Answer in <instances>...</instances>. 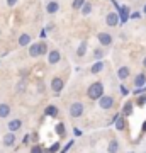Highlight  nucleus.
Returning <instances> with one entry per match:
<instances>
[{
	"mask_svg": "<svg viewBox=\"0 0 146 153\" xmlns=\"http://www.w3.org/2000/svg\"><path fill=\"white\" fill-rule=\"evenodd\" d=\"M87 95H88V99H100L104 95V85L102 82H95L92 83L90 87H88V90H87Z\"/></svg>",
	"mask_w": 146,
	"mask_h": 153,
	"instance_id": "f257e3e1",
	"label": "nucleus"
},
{
	"mask_svg": "<svg viewBox=\"0 0 146 153\" xmlns=\"http://www.w3.org/2000/svg\"><path fill=\"white\" fill-rule=\"evenodd\" d=\"M83 114V104L82 102H73L70 105V116L71 117H80Z\"/></svg>",
	"mask_w": 146,
	"mask_h": 153,
	"instance_id": "f03ea898",
	"label": "nucleus"
},
{
	"mask_svg": "<svg viewBox=\"0 0 146 153\" xmlns=\"http://www.w3.org/2000/svg\"><path fill=\"white\" fill-rule=\"evenodd\" d=\"M105 24H107L109 27H116V26L119 24V14H116V12H109L107 17H105Z\"/></svg>",
	"mask_w": 146,
	"mask_h": 153,
	"instance_id": "7ed1b4c3",
	"label": "nucleus"
},
{
	"mask_svg": "<svg viewBox=\"0 0 146 153\" xmlns=\"http://www.w3.org/2000/svg\"><path fill=\"white\" fill-rule=\"evenodd\" d=\"M99 105H100V109H110L114 105V99L109 97V95H102L99 99Z\"/></svg>",
	"mask_w": 146,
	"mask_h": 153,
	"instance_id": "20e7f679",
	"label": "nucleus"
},
{
	"mask_svg": "<svg viewBox=\"0 0 146 153\" xmlns=\"http://www.w3.org/2000/svg\"><path fill=\"white\" fill-rule=\"evenodd\" d=\"M29 55L31 56H41L43 55V43H34L29 46Z\"/></svg>",
	"mask_w": 146,
	"mask_h": 153,
	"instance_id": "39448f33",
	"label": "nucleus"
},
{
	"mask_svg": "<svg viewBox=\"0 0 146 153\" xmlns=\"http://www.w3.org/2000/svg\"><path fill=\"white\" fill-rule=\"evenodd\" d=\"M51 90H53L54 94H60L61 90H63V80L58 78V76L53 78V80H51Z\"/></svg>",
	"mask_w": 146,
	"mask_h": 153,
	"instance_id": "423d86ee",
	"label": "nucleus"
},
{
	"mask_svg": "<svg viewBox=\"0 0 146 153\" xmlns=\"http://www.w3.org/2000/svg\"><path fill=\"white\" fill-rule=\"evenodd\" d=\"M99 43L102 44V46H110V43H112V36L107 33H99Z\"/></svg>",
	"mask_w": 146,
	"mask_h": 153,
	"instance_id": "0eeeda50",
	"label": "nucleus"
},
{
	"mask_svg": "<svg viewBox=\"0 0 146 153\" xmlns=\"http://www.w3.org/2000/svg\"><path fill=\"white\" fill-rule=\"evenodd\" d=\"M61 60V53L58 51V49H53L51 53L48 55V61H49V65H56L58 61Z\"/></svg>",
	"mask_w": 146,
	"mask_h": 153,
	"instance_id": "6e6552de",
	"label": "nucleus"
},
{
	"mask_svg": "<svg viewBox=\"0 0 146 153\" xmlns=\"http://www.w3.org/2000/svg\"><path fill=\"white\" fill-rule=\"evenodd\" d=\"M16 134H14V131H10V133H7L5 136H4V145L5 146H14L16 145Z\"/></svg>",
	"mask_w": 146,
	"mask_h": 153,
	"instance_id": "1a4fd4ad",
	"label": "nucleus"
},
{
	"mask_svg": "<svg viewBox=\"0 0 146 153\" xmlns=\"http://www.w3.org/2000/svg\"><path fill=\"white\" fill-rule=\"evenodd\" d=\"M7 128H9V131H19V129H21L22 128V121L21 119H14V121H10V123H9V126H7Z\"/></svg>",
	"mask_w": 146,
	"mask_h": 153,
	"instance_id": "9d476101",
	"label": "nucleus"
},
{
	"mask_svg": "<svg viewBox=\"0 0 146 153\" xmlns=\"http://www.w3.org/2000/svg\"><path fill=\"white\" fill-rule=\"evenodd\" d=\"M129 73H131V70L127 66H121L119 70H117V78H119V80H126V78L129 76Z\"/></svg>",
	"mask_w": 146,
	"mask_h": 153,
	"instance_id": "9b49d317",
	"label": "nucleus"
},
{
	"mask_svg": "<svg viewBox=\"0 0 146 153\" xmlns=\"http://www.w3.org/2000/svg\"><path fill=\"white\" fill-rule=\"evenodd\" d=\"M60 10V4H58V2H49L48 5H46V12H48V14H56V12Z\"/></svg>",
	"mask_w": 146,
	"mask_h": 153,
	"instance_id": "f8f14e48",
	"label": "nucleus"
},
{
	"mask_svg": "<svg viewBox=\"0 0 146 153\" xmlns=\"http://www.w3.org/2000/svg\"><path fill=\"white\" fill-rule=\"evenodd\" d=\"M102 70H104V61H102V60L95 61V63H93V66L90 68V71H92L93 75H97V73H100Z\"/></svg>",
	"mask_w": 146,
	"mask_h": 153,
	"instance_id": "ddd939ff",
	"label": "nucleus"
},
{
	"mask_svg": "<svg viewBox=\"0 0 146 153\" xmlns=\"http://www.w3.org/2000/svg\"><path fill=\"white\" fill-rule=\"evenodd\" d=\"M145 83H146V75L145 73H139V75L134 78V85L136 87H145Z\"/></svg>",
	"mask_w": 146,
	"mask_h": 153,
	"instance_id": "4468645a",
	"label": "nucleus"
},
{
	"mask_svg": "<svg viewBox=\"0 0 146 153\" xmlns=\"http://www.w3.org/2000/svg\"><path fill=\"white\" fill-rule=\"evenodd\" d=\"M29 43H31V36L29 34H21V38H19V46H29Z\"/></svg>",
	"mask_w": 146,
	"mask_h": 153,
	"instance_id": "2eb2a0df",
	"label": "nucleus"
},
{
	"mask_svg": "<svg viewBox=\"0 0 146 153\" xmlns=\"http://www.w3.org/2000/svg\"><path fill=\"white\" fill-rule=\"evenodd\" d=\"M10 114V105L9 104H0V117H7Z\"/></svg>",
	"mask_w": 146,
	"mask_h": 153,
	"instance_id": "dca6fc26",
	"label": "nucleus"
},
{
	"mask_svg": "<svg viewBox=\"0 0 146 153\" xmlns=\"http://www.w3.org/2000/svg\"><path fill=\"white\" fill-rule=\"evenodd\" d=\"M119 150V143H117V140H110V143H109V146H107V152H117Z\"/></svg>",
	"mask_w": 146,
	"mask_h": 153,
	"instance_id": "f3484780",
	"label": "nucleus"
},
{
	"mask_svg": "<svg viewBox=\"0 0 146 153\" xmlns=\"http://www.w3.org/2000/svg\"><path fill=\"white\" fill-rule=\"evenodd\" d=\"M83 4H85V0H73V4H71V7H73L75 10H80L82 7H83Z\"/></svg>",
	"mask_w": 146,
	"mask_h": 153,
	"instance_id": "a211bd4d",
	"label": "nucleus"
},
{
	"mask_svg": "<svg viewBox=\"0 0 146 153\" xmlns=\"http://www.w3.org/2000/svg\"><path fill=\"white\" fill-rule=\"evenodd\" d=\"M85 53H87V43L83 41V43L80 44V48H78V51H76V55H78V56H85Z\"/></svg>",
	"mask_w": 146,
	"mask_h": 153,
	"instance_id": "6ab92c4d",
	"label": "nucleus"
},
{
	"mask_svg": "<svg viewBox=\"0 0 146 153\" xmlns=\"http://www.w3.org/2000/svg\"><path fill=\"white\" fill-rule=\"evenodd\" d=\"M80 10H82V14H83V16H88V14L92 12V5H90V4H83V7H82Z\"/></svg>",
	"mask_w": 146,
	"mask_h": 153,
	"instance_id": "aec40b11",
	"label": "nucleus"
},
{
	"mask_svg": "<svg viewBox=\"0 0 146 153\" xmlns=\"http://www.w3.org/2000/svg\"><path fill=\"white\" fill-rule=\"evenodd\" d=\"M122 114H126V116L133 114V104H131V102H127V104L124 105V109H122Z\"/></svg>",
	"mask_w": 146,
	"mask_h": 153,
	"instance_id": "412c9836",
	"label": "nucleus"
},
{
	"mask_svg": "<svg viewBox=\"0 0 146 153\" xmlns=\"http://www.w3.org/2000/svg\"><path fill=\"white\" fill-rule=\"evenodd\" d=\"M116 128H117L119 131L124 129V119H122V117H116Z\"/></svg>",
	"mask_w": 146,
	"mask_h": 153,
	"instance_id": "4be33fe9",
	"label": "nucleus"
},
{
	"mask_svg": "<svg viewBox=\"0 0 146 153\" xmlns=\"http://www.w3.org/2000/svg\"><path fill=\"white\" fill-rule=\"evenodd\" d=\"M46 114L48 116H56L58 114V109H56L54 105H49V107H46Z\"/></svg>",
	"mask_w": 146,
	"mask_h": 153,
	"instance_id": "5701e85b",
	"label": "nucleus"
},
{
	"mask_svg": "<svg viewBox=\"0 0 146 153\" xmlns=\"http://www.w3.org/2000/svg\"><path fill=\"white\" fill-rule=\"evenodd\" d=\"M56 133H58L61 138L65 136V126L61 124V123H60V124H56Z\"/></svg>",
	"mask_w": 146,
	"mask_h": 153,
	"instance_id": "b1692460",
	"label": "nucleus"
},
{
	"mask_svg": "<svg viewBox=\"0 0 146 153\" xmlns=\"http://www.w3.org/2000/svg\"><path fill=\"white\" fill-rule=\"evenodd\" d=\"M127 14H129V10H127V9H122V10H121V21H122V22L127 21Z\"/></svg>",
	"mask_w": 146,
	"mask_h": 153,
	"instance_id": "393cba45",
	"label": "nucleus"
},
{
	"mask_svg": "<svg viewBox=\"0 0 146 153\" xmlns=\"http://www.w3.org/2000/svg\"><path fill=\"white\" fill-rule=\"evenodd\" d=\"M136 104H138V105H145V104H146V95H143V97H138Z\"/></svg>",
	"mask_w": 146,
	"mask_h": 153,
	"instance_id": "a878e982",
	"label": "nucleus"
},
{
	"mask_svg": "<svg viewBox=\"0 0 146 153\" xmlns=\"http://www.w3.org/2000/svg\"><path fill=\"white\" fill-rule=\"evenodd\" d=\"M102 56H104V51L102 49H97V51H95V60H100Z\"/></svg>",
	"mask_w": 146,
	"mask_h": 153,
	"instance_id": "bb28decb",
	"label": "nucleus"
},
{
	"mask_svg": "<svg viewBox=\"0 0 146 153\" xmlns=\"http://www.w3.org/2000/svg\"><path fill=\"white\" fill-rule=\"evenodd\" d=\"M16 4H17V0H7V5H9V7L16 5Z\"/></svg>",
	"mask_w": 146,
	"mask_h": 153,
	"instance_id": "cd10ccee",
	"label": "nucleus"
},
{
	"mask_svg": "<svg viewBox=\"0 0 146 153\" xmlns=\"http://www.w3.org/2000/svg\"><path fill=\"white\" fill-rule=\"evenodd\" d=\"M24 90V83H17V92H22Z\"/></svg>",
	"mask_w": 146,
	"mask_h": 153,
	"instance_id": "c85d7f7f",
	"label": "nucleus"
},
{
	"mask_svg": "<svg viewBox=\"0 0 146 153\" xmlns=\"http://www.w3.org/2000/svg\"><path fill=\"white\" fill-rule=\"evenodd\" d=\"M33 152H43V148L41 146H33Z\"/></svg>",
	"mask_w": 146,
	"mask_h": 153,
	"instance_id": "c756f323",
	"label": "nucleus"
},
{
	"mask_svg": "<svg viewBox=\"0 0 146 153\" xmlns=\"http://www.w3.org/2000/svg\"><path fill=\"white\" fill-rule=\"evenodd\" d=\"M48 51V46H46V43H43V55Z\"/></svg>",
	"mask_w": 146,
	"mask_h": 153,
	"instance_id": "7c9ffc66",
	"label": "nucleus"
},
{
	"mask_svg": "<svg viewBox=\"0 0 146 153\" xmlns=\"http://www.w3.org/2000/svg\"><path fill=\"white\" fill-rule=\"evenodd\" d=\"M58 148H60V145L56 143V145H53V146H51V150H53V152H54V150H58Z\"/></svg>",
	"mask_w": 146,
	"mask_h": 153,
	"instance_id": "2f4dec72",
	"label": "nucleus"
},
{
	"mask_svg": "<svg viewBox=\"0 0 146 153\" xmlns=\"http://www.w3.org/2000/svg\"><path fill=\"white\" fill-rule=\"evenodd\" d=\"M143 131H146V123H145V124H143Z\"/></svg>",
	"mask_w": 146,
	"mask_h": 153,
	"instance_id": "473e14b6",
	"label": "nucleus"
},
{
	"mask_svg": "<svg viewBox=\"0 0 146 153\" xmlns=\"http://www.w3.org/2000/svg\"><path fill=\"white\" fill-rule=\"evenodd\" d=\"M143 65H145V68H146V58H145V60H143Z\"/></svg>",
	"mask_w": 146,
	"mask_h": 153,
	"instance_id": "72a5a7b5",
	"label": "nucleus"
},
{
	"mask_svg": "<svg viewBox=\"0 0 146 153\" xmlns=\"http://www.w3.org/2000/svg\"><path fill=\"white\" fill-rule=\"evenodd\" d=\"M143 12H145V14H146V5H145V9H143Z\"/></svg>",
	"mask_w": 146,
	"mask_h": 153,
	"instance_id": "f704fd0d",
	"label": "nucleus"
},
{
	"mask_svg": "<svg viewBox=\"0 0 146 153\" xmlns=\"http://www.w3.org/2000/svg\"><path fill=\"white\" fill-rule=\"evenodd\" d=\"M145 88H146V87H145Z\"/></svg>",
	"mask_w": 146,
	"mask_h": 153,
	"instance_id": "c9c22d12",
	"label": "nucleus"
}]
</instances>
